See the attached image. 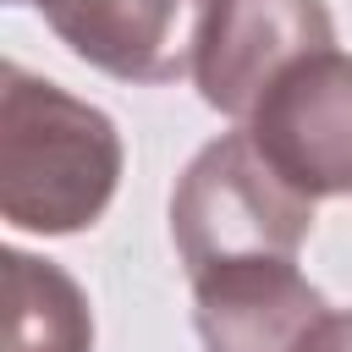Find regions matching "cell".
Listing matches in <instances>:
<instances>
[{"instance_id": "cell-1", "label": "cell", "mask_w": 352, "mask_h": 352, "mask_svg": "<svg viewBox=\"0 0 352 352\" xmlns=\"http://www.w3.org/2000/svg\"><path fill=\"white\" fill-rule=\"evenodd\" d=\"M116 121L50 77L0 66V214L33 236L88 231L121 182Z\"/></svg>"}, {"instance_id": "cell-2", "label": "cell", "mask_w": 352, "mask_h": 352, "mask_svg": "<svg viewBox=\"0 0 352 352\" xmlns=\"http://www.w3.org/2000/svg\"><path fill=\"white\" fill-rule=\"evenodd\" d=\"M308 226L314 198L286 187L248 132L198 148L170 192V236L192 280L242 258H297Z\"/></svg>"}, {"instance_id": "cell-3", "label": "cell", "mask_w": 352, "mask_h": 352, "mask_svg": "<svg viewBox=\"0 0 352 352\" xmlns=\"http://www.w3.org/2000/svg\"><path fill=\"white\" fill-rule=\"evenodd\" d=\"M324 50H336L324 0H209L192 50V82L209 110L248 121L292 66Z\"/></svg>"}, {"instance_id": "cell-4", "label": "cell", "mask_w": 352, "mask_h": 352, "mask_svg": "<svg viewBox=\"0 0 352 352\" xmlns=\"http://www.w3.org/2000/svg\"><path fill=\"white\" fill-rule=\"evenodd\" d=\"M302 198L352 192V55L324 50L292 66L242 126Z\"/></svg>"}, {"instance_id": "cell-5", "label": "cell", "mask_w": 352, "mask_h": 352, "mask_svg": "<svg viewBox=\"0 0 352 352\" xmlns=\"http://www.w3.org/2000/svg\"><path fill=\"white\" fill-rule=\"evenodd\" d=\"M55 38L121 77V82H170L192 66L198 28L209 0H33Z\"/></svg>"}, {"instance_id": "cell-6", "label": "cell", "mask_w": 352, "mask_h": 352, "mask_svg": "<svg viewBox=\"0 0 352 352\" xmlns=\"http://www.w3.org/2000/svg\"><path fill=\"white\" fill-rule=\"evenodd\" d=\"M330 314L297 258H242L192 280V324L204 352H302Z\"/></svg>"}, {"instance_id": "cell-7", "label": "cell", "mask_w": 352, "mask_h": 352, "mask_svg": "<svg viewBox=\"0 0 352 352\" xmlns=\"http://www.w3.org/2000/svg\"><path fill=\"white\" fill-rule=\"evenodd\" d=\"M0 292H6L0 352H94V308L60 264L6 248Z\"/></svg>"}, {"instance_id": "cell-8", "label": "cell", "mask_w": 352, "mask_h": 352, "mask_svg": "<svg viewBox=\"0 0 352 352\" xmlns=\"http://www.w3.org/2000/svg\"><path fill=\"white\" fill-rule=\"evenodd\" d=\"M302 352H352V308H346V314H324V319L308 330Z\"/></svg>"}]
</instances>
